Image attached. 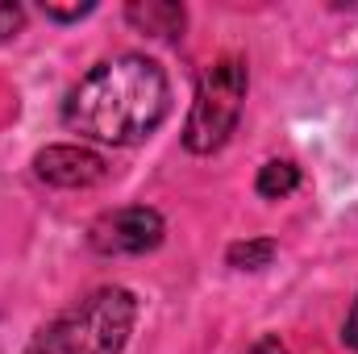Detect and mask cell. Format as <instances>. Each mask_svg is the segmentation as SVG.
Masks as SVG:
<instances>
[{
	"label": "cell",
	"instance_id": "1",
	"mask_svg": "<svg viewBox=\"0 0 358 354\" xmlns=\"http://www.w3.org/2000/svg\"><path fill=\"white\" fill-rule=\"evenodd\" d=\"M167 113H171L167 71L146 55H117L96 63L63 100V125L104 146L146 142Z\"/></svg>",
	"mask_w": 358,
	"mask_h": 354
},
{
	"label": "cell",
	"instance_id": "2",
	"mask_svg": "<svg viewBox=\"0 0 358 354\" xmlns=\"http://www.w3.org/2000/svg\"><path fill=\"white\" fill-rule=\"evenodd\" d=\"M138 321V300L125 288H96L63 309L25 354H121Z\"/></svg>",
	"mask_w": 358,
	"mask_h": 354
},
{
	"label": "cell",
	"instance_id": "3",
	"mask_svg": "<svg viewBox=\"0 0 358 354\" xmlns=\"http://www.w3.org/2000/svg\"><path fill=\"white\" fill-rule=\"evenodd\" d=\"M246 84H250V71L238 55H225L204 67L187 125H183V146L192 155H213L229 142V134L238 129L242 104H246Z\"/></svg>",
	"mask_w": 358,
	"mask_h": 354
},
{
	"label": "cell",
	"instance_id": "4",
	"mask_svg": "<svg viewBox=\"0 0 358 354\" xmlns=\"http://www.w3.org/2000/svg\"><path fill=\"white\" fill-rule=\"evenodd\" d=\"M163 242V217L146 204H129V208H113L100 213L88 229V246L104 259H121V255H146Z\"/></svg>",
	"mask_w": 358,
	"mask_h": 354
},
{
	"label": "cell",
	"instance_id": "5",
	"mask_svg": "<svg viewBox=\"0 0 358 354\" xmlns=\"http://www.w3.org/2000/svg\"><path fill=\"white\" fill-rule=\"evenodd\" d=\"M34 171L50 187H92L108 176V163L88 146H46L38 150Z\"/></svg>",
	"mask_w": 358,
	"mask_h": 354
},
{
	"label": "cell",
	"instance_id": "6",
	"mask_svg": "<svg viewBox=\"0 0 358 354\" xmlns=\"http://www.w3.org/2000/svg\"><path fill=\"white\" fill-rule=\"evenodd\" d=\"M125 17L142 29V34H155V38H179L183 25H187V13L183 4L171 0H146V4H129Z\"/></svg>",
	"mask_w": 358,
	"mask_h": 354
},
{
	"label": "cell",
	"instance_id": "7",
	"mask_svg": "<svg viewBox=\"0 0 358 354\" xmlns=\"http://www.w3.org/2000/svg\"><path fill=\"white\" fill-rule=\"evenodd\" d=\"M300 187V167L296 163H287V159H271L259 167V179H255V192L263 196V200H283V196H292Z\"/></svg>",
	"mask_w": 358,
	"mask_h": 354
},
{
	"label": "cell",
	"instance_id": "8",
	"mask_svg": "<svg viewBox=\"0 0 358 354\" xmlns=\"http://www.w3.org/2000/svg\"><path fill=\"white\" fill-rule=\"evenodd\" d=\"M225 259H229V267H238V271H259V267H267L271 259H275V242H271V238L234 242V246L225 250Z\"/></svg>",
	"mask_w": 358,
	"mask_h": 354
},
{
	"label": "cell",
	"instance_id": "9",
	"mask_svg": "<svg viewBox=\"0 0 358 354\" xmlns=\"http://www.w3.org/2000/svg\"><path fill=\"white\" fill-rule=\"evenodd\" d=\"M21 25H25V8H21V4H13V0H4V4H0V42L17 38V34H21Z\"/></svg>",
	"mask_w": 358,
	"mask_h": 354
},
{
	"label": "cell",
	"instance_id": "10",
	"mask_svg": "<svg viewBox=\"0 0 358 354\" xmlns=\"http://www.w3.org/2000/svg\"><path fill=\"white\" fill-rule=\"evenodd\" d=\"M96 4H71V8H59V4H42V13L46 17H55V21H80V17H88Z\"/></svg>",
	"mask_w": 358,
	"mask_h": 354
},
{
	"label": "cell",
	"instance_id": "11",
	"mask_svg": "<svg viewBox=\"0 0 358 354\" xmlns=\"http://www.w3.org/2000/svg\"><path fill=\"white\" fill-rule=\"evenodd\" d=\"M342 338H346V346L358 351V296H355V309H350V317H346V330H342Z\"/></svg>",
	"mask_w": 358,
	"mask_h": 354
},
{
	"label": "cell",
	"instance_id": "12",
	"mask_svg": "<svg viewBox=\"0 0 358 354\" xmlns=\"http://www.w3.org/2000/svg\"><path fill=\"white\" fill-rule=\"evenodd\" d=\"M246 354H287V346L279 338H259L255 346H246Z\"/></svg>",
	"mask_w": 358,
	"mask_h": 354
}]
</instances>
